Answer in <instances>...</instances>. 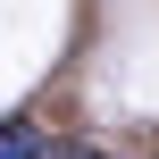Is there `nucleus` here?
Here are the masks:
<instances>
[{
	"mask_svg": "<svg viewBox=\"0 0 159 159\" xmlns=\"http://www.w3.org/2000/svg\"><path fill=\"white\" fill-rule=\"evenodd\" d=\"M42 159H101V151H92V143H50Z\"/></svg>",
	"mask_w": 159,
	"mask_h": 159,
	"instance_id": "f03ea898",
	"label": "nucleus"
},
{
	"mask_svg": "<svg viewBox=\"0 0 159 159\" xmlns=\"http://www.w3.org/2000/svg\"><path fill=\"white\" fill-rule=\"evenodd\" d=\"M42 151H50V143H42L34 117H8V126H0V159H42Z\"/></svg>",
	"mask_w": 159,
	"mask_h": 159,
	"instance_id": "f257e3e1",
	"label": "nucleus"
}]
</instances>
